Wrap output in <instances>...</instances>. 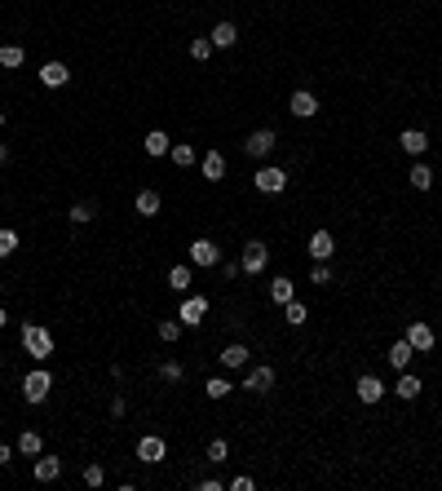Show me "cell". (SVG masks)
Returning <instances> with one entry per match:
<instances>
[{
  "label": "cell",
  "instance_id": "1",
  "mask_svg": "<svg viewBox=\"0 0 442 491\" xmlns=\"http://www.w3.org/2000/svg\"><path fill=\"white\" fill-rule=\"evenodd\" d=\"M22 354H31L35 363H44V358L53 354V332L44 328V323H22Z\"/></svg>",
  "mask_w": 442,
  "mask_h": 491
},
{
  "label": "cell",
  "instance_id": "2",
  "mask_svg": "<svg viewBox=\"0 0 442 491\" xmlns=\"http://www.w3.org/2000/svg\"><path fill=\"white\" fill-rule=\"evenodd\" d=\"M49 390H53V376L44 372V367H35V372L22 376V399H27L31 407H40L44 399H49Z\"/></svg>",
  "mask_w": 442,
  "mask_h": 491
},
{
  "label": "cell",
  "instance_id": "3",
  "mask_svg": "<svg viewBox=\"0 0 442 491\" xmlns=\"http://www.w3.org/2000/svg\"><path fill=\"white\" fill-rule=\"evenodd\" d=\"M177 319H182V328H199V323L208 319V297L186 292V297H182V306H177Z\"/></svg>",
  "mask_w": 442,
  "mask_h": 491
},
{
  "label": "cell",
  "instance_id": "4",
  "mask_svg": "<svg viewBox=\"0 0 442 491\" xmlns=\"http://www.w3.org/2000/svg\"><path fill=\"white\" fill-rule=\"evenodd\" d=\"M239 266H244V274H261L270 266V248L261 244V239H248L244 253H239Z\"/></svg>",
  "mask_w": 442,
  "mask_h": 491
},
{
  "label": "cell",
  "instance_id": "5",
  "mask_svg": "<svg viewBox=\"0 0 442 491\" xmlns=\"http://www.w3.org/2000/svg\"><path fill=\"white\" fill-rule=\"evenodd\" d=\"M244 390L248 394H270L274 390V367H266V363L248 367V372H244Z\"/></svg>",
  "mask_w": 442,
  "mask_h": 491
},
{
  "label": "cell",
  "instance_id": "6",
  "mask_svg": "<svg viewBox=\"0 0 442 491\" xmlns=\"http://www.w3.org/2000/svg\"><path fill=\"white\" fill-rule=\"evenodd\" d=\"M257 190L261 195H279V190H288V173L266 164V169H257Z\"/></svg>",
  "mask_w": 442,
  "mask_h": 491
},
{
  "label": "cell",
  "instance_id": "7",
  "mask_svg": "<svg viewBox=\"0 0 442 491\" xmlns=\"http://www.w3.org/2000/svg\"><path fill=\"white\" fill-rule=\"evenodd\" d=\"M274 128H257V133H248V142H244V155H253V160H266V155L274 151Z\"/></svg>",
  "mask_w": 442,
  "mask_h": 491
},
{
  "label": "cell",
  "instance_id": "8",
  "mask_svg": "<svg viewBox=\"0 0 442 491\" xmlns=\"http://www.w3.org/2000/svg\"><path fill=\"white\" fill-rule=\"evenodd\" d=\"M164 456H169V442H164L160 434H146V438H137V460H146V465H160Z\"/></svg>",
  "mask_w": 442,
  "mask_h": 491
},
{
  "label": "cell",
  "instance_id": "9",
  "mask_svg": "<svg viewBox=\"0 0 442 491\" xmlns=\"http://www.w3.org/2000/svg\"><path fill=\"white\" fill-rule=\"evenodd\" d=\"M67 80H71V67L58 63V58H49V63L40 67V85H44V89H62Z\"/></svg>",
  "mask_w": 442,
  "mask_h": 491
},
{
  "label": "cell",
  "instance_id": "10",
  "mask_svg": "<svg viewBox=\"0 0 442 491\" xmlns=\"http://www.w3.org/2000/svg\"><path fill=\"white\" fill-rule=\"evenodd\" d=\"M190 261H195V266H221V248L212 244V239H195V244H190Z\"/></svg>",
  "mask_w": 442,
  "mask_h": 491
},
{
  "label": "cell",
  "instance_id": "11",
  "mask_svg": "<svg viewBox=\"0 0 442 491\" xmlns=\"http://www.w3.org/2000/svg\"><path fill=\"white\" fill-rule=\"evenodd\" d=\"M31 474H35V483H58V478H62V460L58 456H35V465H31Z\"/></svg>",
  "mask_w": 442,
  "mask_h": 491
},
{
  "label": "cell",
  "instance_id": "12",
  "mask_svg": "<svg viewBox=\"0 0 442 491\" xmlns=\"http://www.w3.org/2000/svg\"><path fill=\"white\" fill-rule=\"evenodd\" d=\"M288 111H292L296 119H309V115H318V98H314L309 89H296L292 102H288Z\"/></svg>",
  "mask_w": 442,
  "mask_h": 491
},
{
  "label": "cell",
  "instance_id": "13",
  "mask_svg": "<svg viewBox=\"0 0 442 491\" xmlns=\"http://www.w3.org/2000/svg\"><path fill=\"white\" fill-rule=\"evenodd\" d=\"M411 358H416V350H411V341H407V337H402V341H393V345H389V354H385V363L393 367V372H407V363H411Z\"/></svg>",
  "mask_w": 442,
  "mask_h": 491
},
{
  "label": "cell",
  "instance_id": "14",
  "mask_svg": "<svg viewBox=\"0 0 442 491\" xmlns=\"http://www.w3.org/2000/svg\"><path fill=\"white\" fill-rule=\"evenodd\" d=\"M407 341H411V350H416V354H429V350H434V328L416 319L411 328H407Z\"/></svg>",
  "mask_w": 442,
  "mask_h": 491
},
{
  "label": "cell",
  "instance_id": "15",
  "mask_svg": "<svg viewBox=\"0 0 442 491\" xmlns=\"http://www.w3.org/2000/svg\"><path fill=\"white\" fill-rule=\"evenodd\" d=\"M398 147L420 160V155L429 151V133H420V128H402V133H398Z\"/></svg>",
  "mask_w": 442,
  "mask_h": 491
},
{
  "label": "cell",
  "instance_id": "16",
  "mask_svg": "<svg viewBox=\"0 0 442 491\" xmlns=\"http://www.w3.org/2000/svg\"><path fill=\"white\" fill-rule=\"evenodd\" d=\"M332 253H337V239H332V231H314V235H309V257H314V261H328Z\"/></svg>",
  "mask_w": 442,
  "mask_h": 491
},
{
  "label": "cell",
  "instance_id": "17",
  "mask_svg": "<svg viewBox=\"0 0 442 491\" xmlns=\"http://www.w3.org/2000/svg\"><path fill=\"white\" fill-rule=\"evenodd\" d=\"M354 390H358V399H363V403H380V399L389 394L380 376H358V385H354Z\"/></svg>",
  "mask_w": 442,
  "mask_h": 491
},
{
  "label": "cell",
  "instance_id": "18",
  "mask_svg": "<svg viewBox=\"0 0 442 491\" xmlns=\"http://www.w3.org/2000/svg\"><path fill=\"white\" fill-rule=\"evenodd\" d=\"M169 147H173V138L164 133V128H151V133H146V142H142V151H146L151 160H160V155H169Z\"/></svg>",
  "mask_w": 442,
  "mask_h": 491
},
{
  "label": "cell",
  "instance_id": "19",
  "mask_svg": "<svg viewBox=\"0 0 442 491\" xmlns=\"http://www.w3.org/2000/svg\"><path fill=\"white\" fill-rule=\"evenodd\" d=\"M208 40H212V49H230V44L239 40V27L235 22H217V27L208 31Z\"/></svg>",
  "mask_w": 442,
  "mask_h": 491
},
{
  "label": "cell",
  "instance_id": "20",
  "mask_svg": "<svg viewBox=\"0 0 442 491\" xmlns=\"http://www.w3.org/2000/svg\"><path fill=\"white\" fill-rule=\"evenodd\" d=\"M199 169H204L208 182H221V177H226V155L221 151H208L204 160H199Z\"/></svg>",
  "mask_w": 442,
  "mask_h": 491
},
{
  "label": "cell",
  "instance_id": "21",
  "mask_svg": "<svg viewBox=\"0 0 442 491\" xmlns=\"http://www.w3.org/2000/svg\"><path fill=\"white\" fill-rule=\"evenodd\" d=\"M221 367H248V345L244 341H230L221 350Z\"/></svg>",
  "mask_w": 442,
  "mask_h": 491
},
{
  "label": "cell",
  "instance_id": "22",
  "mask_svg": "<svg viewBox=\"0 0 442 491\" xmlns=\"http://www.w3.org/2000/svg\"><path fill=\"white\" fill-rule=\"evenodd\" d=\"M169 288L182 292V297L195 288V274H190V266H173V270H169Z\"/></svg>",
  "mask_w": 442,
  "mask_h": 491
},
{
  "label": "cell",
  "instance_id": "23",
  "mask_svg": "<svg viewBox=\"0 0 442 491\" xmlns=\"http://www.w3.org/2000/svg\"><path fill=\"white\" fill-rule=\"evenodd\" d=\"M160 190H137V199H133V208L142 213V217H155V213H160Z\"/></svg>",
  "mask_w": 442,
  "mask_h": 491
},
{
  "label": "cell",
  "instance_id": "24",
  "mask_svg": "<svg viewBox=\"0 0 442 491\" xmlns=\"http://www.w3.org/2000/svg\"><path fill=\"white\" fill-rule=\"evenodd\" d=\"M425 385H420V376H411V372H398V385H393V394H398V399H416V394H420Z\"/></svg>",
  "mask_w": 442,
  "mask_h": 491
},
{
  "label": "cell",
  "instance_id": "25",
  "mask_svg": "<svg viewBox=\"0 0 442 491\" xmlns=\"http://www.w3.org/2000/svg\"><path fill=\"white\" fill-rule=\"evenodd\" d=\"M22 63H27V49H22V44H0V67L5 71H14Z\"/></svg>",
  "mask_w": 442,
  "mask_h": 491
},
{
  "label": "cell",
  "instance_id": "26",
  "mask_svg": "<svg viewBox=\"0 0 442 491\" xmlns=\"http://www.w3.org/2000/svg\"><path fill=\"white\" fill-rule=\"evenodd\" d=\"M18 451H22V456H40V451H44V438L35 434V429H22V434H18Z\"/></svg>",
  "mask_w": 442,
  "mask_h": 491
},
{
  "label": "cell",
  "instance_id": "27",
  "mask_svg": "<svg viewBox=\"0 0 442 491\" xmlns=\"http://www.w3.org/2000/svg\"><path fill=\"white\" fill-rule=\"evenodd\" d=\"M169 160L177 164V169H190V164H195V147H190V142H173V147H169Z\"/></svg>",
  "mask_w": 442,
  "mask_h": 491
},
{
  "label": "cell",
  "instance_id": "28",
  "mask_svg": "<svg viewBox=\"0 0 442 491\" xmlns=\"http://www.w3.org/2000/svg\"><path fill=\"white\" fill-rule=\"evenodd\" d=\"M411 186L416 190H434V169H429V164H411Z\"/></svg>",
  "mask_w": 442,
  "mask_h": 491
},
{
  "label": "cell",
  "instance_id": "29",
  "mask_svg": "<svg viewBox=\"0 0 442 491\" xmlns=\"http://www.w3.org/2000/svg\"><path fill=\"white\" fill-rule=\"evenodd\" d=\"M283 319H288V323H292V328H301V323L309 319V310H305V301H296V297H292V301H288V306H283Z\"/></svg>",
  "mask_w": 442,
  "mask_h": 491
},
{
  "label": "cell",
  "instance_id": "30",
  "mask_svg": "<svg viewBox=\"0 0 442 491\" xmlns=\"http://www.w3.org/2000/svg\"><path fill=\"white\" fill-rule=\"evenodd\" d=\"M270 301L288 306L292 301V279H270Z\"/></svg>",
  "mask_w": 442,
  "mask_h": 491
},
{
  "label": "cell",
  "instance_id": "31",
  "mask_svg": "<svg viewBox=\"0 0 442 491\" xmlns=\"http://www.w3.org/2000/svg\"><path fill=\"white\" fill-rule=\"evenodd\" d=\"M230 390H235V385H230L226 376H208V381H204V394H208V399H226Z\"/></svg>",
  "mask_w": 442,
  "mask_h": 491
},
{
  "label": "cell",
  "instance_id": "32",
  "mask_svg": "<svg viewBox=\"0 0 442 491\" xmlns=\"http://www.w3.org/2000/svg\"><path fill=\"white\" fill-rule=\"evenodd\" d=\"M182 376H186V367L177 363V358H169V363H160V381H169V385H177Z\"/></svg>",
  "mask_w": 442,
  "mask_h": 491
},
{
  "label": "cell",
  "instance_id": "33",
  "mask_svg": "<svg viewBox=\"0 0 442 491\" xmlns=\"http://www.w3.org/2000/svg\"><path fill=\"white\" fill-rule=\"evenodd\" d=\"M71 226H85V222H93V203H71Z\"/></svg>",
  "mask_w": 442,
  "mask_h": 491
},
{
  "label": "cell",
  "instance_id": "34",
  "mask_svg": "<svg viewBox=\"0 0 442 491\" xmlns=\"http://www.w3.org/2000/svg\"><path fill=\"white\" fill-rule=\"evenodd\" d=\"M208 460H217V465L230 460V442H226V438H212V442H208Z\"/></svg>",
  "mask_w": 442,
  "mask_h": 491
},
{
  "label": "cell",
  "instance_id": "35",
  "mask_svg": "<svg viewBox=\"0 0 442 491\" xmlns=\"http://www.w3.org/2000/svg\"><path fill=\"white\" fill-rule=\"evenodd\" d=\"M208 53H212V40H208V35H199V40H190V58H195V63H204Z\"/></svg>",
  "mask_w": 442,
  "mask_h": 491
},
{
  "label": "cell",
  "instance_id": "36",
  "mask_svg": "<svg viewBox=\"0 0 442 491\" xmlns=\"http://www.w3.org/2000/svg\"><path fill=\"white\" fill-rule=\"evenodd\" d=\"M182 337V319H164L160 323V341H177Z\"/></svg>",
  "mask_w": 442,
  "mask_h": 491
},
{
  "label": "cell",
  "instance_id": "37",
  "mask_svg": "<svg viewBox=\"0 0 442 491\" xmlns=\"http://www.w3.org/2000/svg\"><path fill=\"white\" fill-rule=\"evenodd\" d=\"M18 248V231H5V226H0V257H9Z\"/></svg>",
  "mask_w": 442,
  "mask_h": 491
},
{
  "label": "cell",
  "instance_id": "38",
  "mask_svg": "<svg viewBox=\"0 0 442 491\" xmlns=\"http://www.w3.org/2000/svg\"><path fill=\"white\" fill-rule=\"evenodd\" d=\"M106 483V469L102 465H85V487H102Z\"/></svg>",
  "mask_w": 442,
  "mask_h": 491
},
{
  "label": "cell",
  "instance_id": "39",
  "mask_svg": "<svg viewBox=\"0 0 442 491\" xmlns=\"http://www.w3.org/2000/svg\"><path fill=\"white\" fill-rule=\"evenodd\" d=\"M309 283H318V288H328V283H332V270L323 266V261H318V266L309 270Z\"/></svg>",
  "mask_w": 442,
  "mask_h": 491
},
{
  "label": "cell",
  "instance_id": "40",
  "mask_svg": "<svg viewBox=\"0 0 442 491\" xmlns=\"http://www.w3.org/2000/svg\"><path fill=\"white\" fill-rule=\"evenodd\" d=\"M239 274H244L239 261H221V279H239Z\"/></svg>",
  "mask_w": 442,
  "mask_h": 491
},
{
  "label": "cell",
  "instance_id": "41",
  "mask_svg": "<svg viewBox=\"0 0 442 491\" xmlns=\"http://www.w3.org/2000/svg\"><path fill=\"white\" fill-rule=\"evenodd\" d=\"M230 491H253V478H248V474H239V478H230Z\"/></svg>",
  "mask_w": 442,
  "mask_h": 491
},
{
  "label": "cell",
  "instance_id": "42",
  "mask_svg": "<svg viewBox=\"0 0 442 491\" xmlns=\"http://www.w3.org/2000/svg\"><path fill=\"white\" fill-rule=\"evenodd\" d=\"M128 412V403H124V394H115V399H111V416H124Z\"/></svg>",
  "mask_w": 442,
  "mask_h": 491
},
{
  "label": "cell",
  "instance_id": "43",
  "mask_svg": "<svg viewBox=\"0 0 442 491\" xmlns=\"http://www.w3.org/2000/svg\"><path fill=\"white\" fill-rule=\"evenodd\" d=\"M9 460H14V451H9L5 442H0V465H5V469H9Z\"/></svg>",
  "mask_w": 442,
  "mask_h": 491
},
{
  "label": "cell",
  "instance_id": "44",
  "mask_svg": "<svg viewBox=\"0 0 442 491\" xmlns=\"http://www.w3.org/2000/svg\"><path fill=\"white\" fill-rule=\"evenodd\" d=\"M0 164H9V147H5V142H0Z\"/></svg>",
  "mask_w": 442,
  "mask_h": 491
},
{
  "label": "cell",
  "instance_id": "45",
  "mask_svg": "<svg viewBox=\"0 0 442 491\" xmlns=\"http://www.w3.org/2000/svg\"><path fill=\"white\" fill-rule=\"evenodd\" d=\"M5 323H9V310H5V306H0V328H5Z\"/></svg>",
  "mask_w": 442,
  "mask_h": 491
},
{
  "label": "cell",
  "instance_id": "46",
  "mask_svg": "<svg viewBox=\"0 0 442 491\" xmlns=\"http://www.w3.org/2000/svg\"><path fill=\"white\" fill-rule=\"evenodd\" d=\"M5 119H9V115H5V111H0V128H5Z\"/></svg>",
  "mask_w": 442,
  "mask_h": 491
},
{
  "label": "cell",
  "instance_id": "47",
  "mask_svg": "<svg viewBox=\"0 0 442 491\" xmlns=\"http://www.w3.org/2000/svg\"><path fill=\"white\" fill-rule=\"evenodd\" d=\"M0 297H5V283H0Z\"/></svg>",
  "mask_w": 442,
  "mask_h": 491
}]
</instances>
